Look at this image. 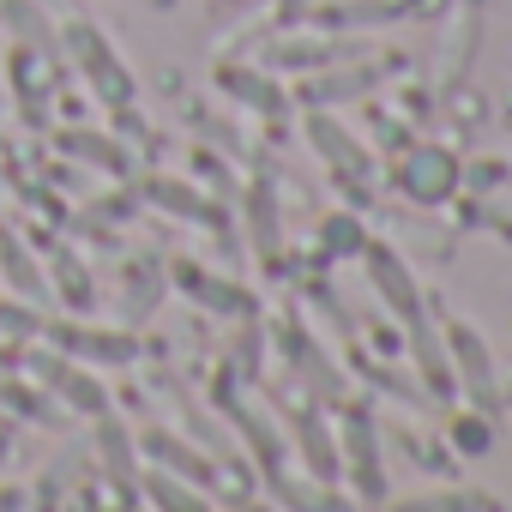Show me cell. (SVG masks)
Returning a JSON list of instances; mask_svg holds the SVG:
<instances>
[{"mask_svg": "<svg viewBox=\"0 0 512 512\" xmlns=\"http://www.w3.org/2000/svg\"><path fill=\"white\" fill-rule=\"evenodd\" d=\"M410 193L416 199H446L452 193V157L446 151H422L410 163Z\"/></svg>", "mask_w": 512, "mask_h": 512, "instance_id": "obj_1", "label": "cell"}, {"mask_svg": "<svg viewBox=\"0 0 512 512\" xmlns=\"http://www.w3.org/2000/svg\"><path fill=\"white\" fill-rule=\"evenodd\" d=\"M368 266H374V290H380V296H392V302H398V314H416V296H410L404 266L392 260V253H380V247H374V253H368Z\"/></svg>", "mask_w": 512, "mask_h": 512, "instance_id": "obj_2", "label": "cell"}, {"mask_svg": "<svg viewBox=\"0 0 512 512\" xmlns=\"http://www.w3.org/2000/svg\"><path fill=\"white\" fill-rule=\"evenodd\" d=\"M470 500H452V494H440V500H410L404 512H464Z\"/></svg>", "mask_w": 512, "mask_h": 512, "instance_id": "obj_4", "label": "cell"}, {"mask_svg": "<svg viewBox=\"0 0 512 512\" xmlns=\"http://www.w3.org/2000/svg\"><path fill=\"white\" fill-rule=\"evenodd\" d=\"M452 344H458V356H464V374H470L476 386H488V356H476V338H470L464 326H452Z\"/></svg>", "mask_w": 512, "mask_h": 512, "instance_id": "obj_3", "label": "cell"}]
</instances>
